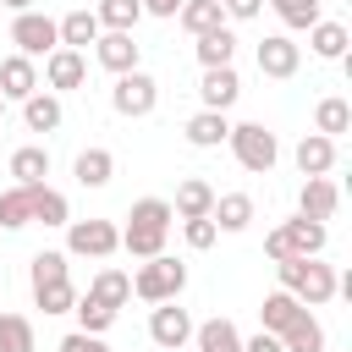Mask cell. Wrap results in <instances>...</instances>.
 Segmentation results:
<instances>
[{
    "label": "cell",
    "mask_w": 352,
    "mask_h": 352,
    "mask_svg": "<svg viewBox=\"0 0 352 352\" xmlns=\"http://www.w3.org/2000/svg\"><path fill=\"white\" fill-rule=\"evenodd\" d=\"M182 292H187V264H182V258H170V253L143 258V264H138V275H132V297H143L148 308H154V302H176Z\"/></svg>",
    "instance_id": "2"
},
{
    "label": "cell",
    "mask_w": 352,
    "mask_h": 352,
    "mask_svg": "<svg viewBox=\"0 0 352 352\" xmlns=\"http://www.w3.org/2000/svg\"><path fill=\"white\" fill-rule=\"evenodd\" d=\"M280 231H286V242H292V258H319L324 242H330V231H324L319 220H302V214L280 220Z\"/></svg>",
    "instance_id": "17"
},
{
    "label": "cell",
    "mask_w": 352,
    "mask_h": 352,
    "mask_svg": "<svg viewBox=\"0 0 352 352\" xmlns=\"http://www.w3.org/2000/svg\"><path fill=\"white\" fill-rule=\"evenodd\" d=\"M44 82H50V94H72V88L88 82V60L77 50H50L44 55Z\"/></svg>",
    "instance_id": "11"
},
{
    "label": "cell",
    "mask_w": 352,
    "mask_h": 352,
    "mask_svg": "<svg viewBox=\"0 0 352 352\" xmlns=\"http://www.w3.org/2000/svg\"><path fill=\"white\" fill-rule=\"evenodd\" d=\"M297 66H302V44H292L286 33H264L258 38V72L264 77L286 82V77H297Z\"/></svg>",
    "instance_id": "8"
},
{
    "label": "cell",
    "mask_w": 352,
    "mask_h": 352,
    "mask_svg": "<svg viewBox=\"0 0 352 352\" xmlns=\"http://www.w3.org/2000/svg\"><path fill=\"white\" fill-rule=\"evenodd\" d=\"M308 50H314L319 60H341V55H346V28H341V22H324V16H319V22L308 28Z\"/></svg>",
    "instance_id": "31"
},
{
    "label": "cell",
    "mask_w": 352,
    "mask_h": 352,
    "mask_svg": "<svg viewBox=\"0 0 352 352\" xmlns=\"http://www.w3.org/2000/svg\"><path fill=\"white\" fill-rule=\"evenodd\" d=\"M302 314H308V308H302L292 292H280V286H275V292L264 297V308H258V319H264V330H270V336H286Z\"/></svg>",
    "instance_id": "21"
},
{
    "label": "cell",
    "mask_w": 352,
    "mask_h": 352,
    "mask_svg": "<svg viewBox=\"0 0 352 352\" xmlns=\"http://www.w3.org/2000/svg\"><path fill=\"white\" fill-rule=\"evenodd\" d=\"M88 297L121 314V308L132 302V275H126V270H116V264H104V270H99V275L88 280Z\"/></svg>",
    "instance_id": "18"
},
{
    "label": "cell",
    "mask_w": 352,
    "mask_h": 352,
    "mask_svg": "<svg viewBox=\"0 0 352 352\" xmlns=\"http://www.w3.org/2000/svg\"><path fill=\"white\" fill-rule=\"evenodd\" d=\"M94 16H99L104 33H132V28L143 22V0H99Z\"/></svg>",
    "instance_id": "29"
},
{
    "label": "cell",
    "mask_w": 352,
    "mask_h": 352,
    "mask_svg": "<svg viewBox=\"0 0 352 352\" xmlns=\"http://www.w3.org/2000/svg\"><path fill=\"white\" fill-rule=\"evenodd\" d=\"M336 209H341V187H336L330 176H302V192H297V214L324 226Z\"/></svg>",
    "instance_id": "10"
},
{
    "label": "cell",
    "mask_w": 352,
    "mask_h": 352,
    "mask_svg": "<svg viewBox=\"0 0 352 352\" xmlns=\"http://www.w3.org/2000/svg\"><path fill=\"white\" fill-rule=\"evenodd\" d=\"M0 352H38V336H33L28 314H0Z\"/></svg>",
    "instance_id": "32"
},
{
    "label": "cell",
    "mask_w": 352,
    "mask_h": 352,
    "mask_svg": "<svg viewBox=\"0 0 352 352\" xmlns=\"http://www.w3.org/2000/svg\"><path fill=\"white\" fill-rule=\"evenodd\" d=\"M72 314H77V330H82V336H104V330L116 324V308H104V302H94L88 292H77V302H72Z\"/></svg>",
    "instance_id": "34"
},
{
    "label": "cell",
    "mask_w": 352,
    "mask_h": 352,
    "mask_svg": "<svg viewBox=\"0 0 352 352\" xmlns=\"http://www.w3.org/2000/svg\"><path fill=\"white\" fill-rule=\"evenodd\" d=\"M292 160H297V170H302V176H330V170H336V143H330V138H319V132H308V138H297Z\"/></svg>",
    "instance_id": "15"
},
{
    "label": "cell",
    "mask_w": 352,
    "mask_h": 352,
    "mask_svg": "<svg viewBox=\"0 0 352 352\" xmlns=\"http://www.w3.org/2000/svg\"><path fill=\"white\" fill-rule=\"evenodd\" d=\"M72 176H77V187H110L116 154H110V148H82V154L72 160Z\"/></svg>",
    "instance_id": "23"
},
{
    "label": "cell",
    "mask_w": 352,
    "mask_h": 352,
    "mask_svg": "<svg viewBox=\"0 0 352 352\" xmlns=\"http://www.w3.org/2000/svg\"><path fill=\"white\" fill-rule=\"evenodd\" d=\"M242 352H286V346H280V336L258 330V336H242Z\"/></svg>",
    "instance_id": "44"
},
{
    "label": "cell",
    "mask_w": 352,
    "mask_h": 352,
    "mask_svg": "<svg viewBox=\"0 0 352 352\" xmlns=\"http://www.w3.org/2000/svg\"><path fill=\"white\" fill-rule=\"evenodd\" d=\"M33 226V187H6L0 192V231Z\"/></svg>",
    "instance_id": "30"
},
{
    "label": "cell",
    "mask_w": 352,
    "mask_h": 352,
    "mask_svg": "<svg viewBox=\"0 0 352 352\" xmlns=\"http://www.w3.org/2000/svg\"><path fill=\"white\" fill-rule=\"evenodd\" d=\"M280 346H286V352H324V324H319L314 314H302V319L280 336Z\"/></svg>",
    "instance_id": "36"
},
{
    "label": "cell",
    "mask_w": 352,
    "mask_h": 352,
    "mask_svg": "<svg viewBox=\"0 0 352 352\" xmlns=\"http://www.w3.org/2000/svg\"><path fill=\"white\" fill-rule=\"evenodd\" d=\"M160 104V82L138 66V72H121L116 77V88H110V110L116 116H126V121H138V116H148Z\"/></svg>",
    "instance_id": "5"
},
{
    "label": "cell",
    "mask_w": 352,
    "mask_h": 352,
    "mask_svg": "<svg viewBox=\"0 0 352 352\" xmlns=\"http://www.w3.org/2000/svg\"><path fill=\"white\" fill-rule=\"evenodd\" d=\"M198 99H204V110H231L236 99H242V77H236V66H209L204 72V82H198Z\"/></svg>",
    "instance_id": "12"
},
{
    "label": "cell",
    "mask_w": 352,
    "mask_h": 352,
    "mask_svg": "<svg viewBox=\"0 0 352 352\" xmlns=\"http://www.w3.org/2000/svg\"><path fill=\"white\" fill-rule=\"evenodd\" d=\"M176 22L192 33V38H204V33H214V28H226V11H220V0H182V11H176Z\"/></svg>",
    "instance_id": "26"
},
{
    "label": "cell",
    "mask_w": 352,
    "mask_h": 352,
    "mask_svg": "<svg viewBox=\"0 0 352 352\" xmlns=\"http://www.w3.org/2000/svg\"><path fill=\"white\" fill-rule=\"evenodd\" d=\"M28 94H38V66L28 60V55H6L0 60V99H28Z\"/></svg>",
    "instance_id": "14"
},
{
    "label": "cell",
    "mask_w": 352,
    "mask_h": 352,
    "mask_svg": "<svg viewBox=\"0 0 352 352\" xmlns=\"http://www.w3.org/2000/svg\"><path fill=\"white\" fill-rule=\"evenodd\" d=\"M55 33H60V50H77V55H82L104 28H99V16H94V11H82V6H77V11H66V16L55 22Z\"/></svg>",
    "instance_id": "19"
},
{
    "label": "cell",
    "mask_w": 352,
    "mask_h": 352,
    "mask_svg": "<svg viewBox=\"0 0 352 352\" xmlns=\"http://www.w3.org/2000/svg\"><path fill=\"white\" fill-rule=\"evenodd\" d=\"M0 116H6V99H0Z\"/></svg>",
    "instance_id": "48"
},
{
    "label": "cell",
    "mask_w": 352,
    "mask_h": 352,
    "mask_svg": "<svg viewBox=\"0 0 352 352\" xmlns=\"http://www.w3.org/2000/svg\"><path fill=\"white\" fill-rule=\"evenodd\" d=\"M11 44H16V55L38 60V55L60 50V33H55V22L44 11H22V16H11Z\"/></svg>",
    "instance_id": "6"
},
{
    "label": "cell",
    "mask_w": 352,
    "mask_h": 352,
    "mask_svg": "<svg viewBox=\"0 0 352 352\" xmlns=\"http://www.w3.org/2000/svg\"><path fill=\"white\" fill-rule=\"evenodd\" d=\"M226 143H231L236 165H242V170H253V176H270V170H275V160H280V143H275V132H270L264 121H236Z\"/></svg>",
    "instance_id": "3"
},
{
    "label": "cell",
    "mask_w": 352,
    "mask_h": 352,
    "mask_svg": "<svg viewBox=\"0 0 352 352\" xmlns=\"http://www.w3.org/2000/svg\"><path fill=\"white\" fill-rule=\"evenodd\" d=\"M264 253H270L275 264H280V258H292V242H286V231H280V226H275V231L264 236Z\"/></svg>",
    "instance_id": "45"
},
{
    "label": "cell",
    "mask_w": 352,
    "mask_h": 352,
    "mask_svg": "<svg viewBox=\"0 0 352 352\" xmlns=\"http://www.w3.org/2000/svg\"><path fill=\"white\" fill-rule=\"evenodd\" d=\"M121 248L116 220H66V258H110Z\"/></svg>",
    "instance_id": "4"
},
{
    "label": "cell",
    "mask_w": 352,
    "mask_h": 352,
    "mask_svg": "<svg viewBox=\"0 0 352 352\" xmlns=\"http://www.w3.org/2000/svg\"><path fill=\"white\" fill-rule=\"evenodd\" d=\"M275 275H280V292H292L302 308H324L336 297V280H341L336 264H324V258H280Z\"/></svg>",
    "instance_id": "1"
},
{
    "label": "cell",
    "mask_w": 352,
    "mask_h": 352,
    "mask_svg": "<svg viewBox=\"0 0 352 352\" xmlns=\"http://www.w3.org/2000/svg\"><path fill=\"white\" fill-rule=\"evenodd\" d=\"M28 280H33V292H38V286H55V280H72V275H66V253H55V248L33 253V264H28Z\"/></svg>",
    "instance_id": "37"
},
{
    "label": "cell",
    "mask_w": 352,
    "mask_h": 352,
    "mask_svg": "<svg viewBox=\"0 0 352 352\" xmlns=\"http://www.w3.org/2000/svg\"><path fill=\"white\" fill-rule=\"evenodd\" d=\"M121 248H126L132 258H160V253H165V231H160V226H132V220H126Z\"/></svg>",
    "instance_id": "33"
},
{
    "label": "cell",
    "mask_w": 352,
    "mask_h": 352,
    "mask_svg": "<svg viewBox=\"0 0 352 352\" xmlns=\"http://www.w3.org/2000/svg\"><path fill=\"white\" fill-rule=\"evenodd\" d=\"M126 220H132V226H160V231H170L176 214H170V198H138V204L126 209Z\"/></svg>",
    "instance_id": "38"
},
{
    "label": "cell",
    "mask_w": 352,
    "mask_h": 352,
    "mask_svg": "<svg viewBox=\"0 0 352 352\" xmlns=\"http://www.w3.org/2000/svg\"><path fill=\"white\" fill-rule=\"evenodd\" d=\"M209 220H214V231H248L253 226V198L248 192H214Z\"/></svg>",
    "instance_id": "20"
},
{
    "label": "cell",
    "mask_w": 352,
    "mask_h": 352,
    "mask_svg": "<svg viewBox=\"0 0 352 352\" xmlns=\"http://www.w3.org/2000/svg\"><path fill=\"white\" fill-rule=\"evenodd\" d=\"M22 121H28V132H55V126L66 121V110H60V99L44 88V94H28V99H22Z\"/></svg>",
    "instance_id": "25"
},
{
    "label": "cell",
    "mask_w": 352,
    "mask_h": 352,
    "mask_svg": "<svg viewBox=\"0 0 352 352\" xmlns=\"http://www.w3.org/2000/svg\"><path fill=\"white\" fill-rule=\"evenodd\" d=\"M182 236H187V248L192 253H204V248H214V220H182Z\"/></svg>",
    "instance_id": "41"
},
{
    "label": "cell",
    "mask_w": 352,
    "mask_h": 352,
    "mask_svg": "<svg viewBox=\"0 0 352 352\" xmlns=\"http://www.w3.org/2000/svg\"><path fill=\"white\" fill-rule=\"evenodd\" d=\"M148 341H154L160 352H182V346L192 341V314H187L182 302H154V314H148Z\"/></svg>",
    "instance_id": "7"
},
{
    "label": "cell",
    "mask_w": 352,
    "mask_h": 352,
    "mask_svg": "<svg viewBox=\"0 0 352 352\" xmlns=\"http://www.w3.org/2000/svg\"><path fill=\"white\" fill-rule=\"evenodd\" d=\"M270 6L286 28H314L319 22V0H270Z\"/></svg>",
    "instance_id": "40"
},
{
    "label": "cell",
    "mask_w": 352,
    "mask_h": 352,
    "mask_svg": "<svg viewBox=\"0 0 352 352\" xmlns=\"http://www.w3.org/2000/svg\"><path fill=\"white\" fill-rule=\"evenodd\" d=\"M314 132H319V138H330V143H336L341 132H352V104H346V99H336V94H330V99H319V104H314Z\"/></svg>",
    "instance_id": "28"
},
{
    "label": "cell",
    "mask_w": 352,
    "mask_h": 352,
    "mask_svg": "<svg viewBox=\"0 0 352 352\" xmlns=\"http://www.w3.org/2000/svg\"><path fill=\"white\" fill-rule=\"evenodd\" d=\"M182 132H187V143H192V148H220V143L231 138V121H226L220 110H198V116H187V126H182Z\"/></svg>",
    "instance_id": "22"
},
{
    "label": "cell",
    "mask_w": 352,
    "mask_h": 352,
    "mask_svg": "<svg viewBox=\"0 0 352 352\" xmlns=\"http://www.w3.org/2000/svg\"><path fill=\"white\" fill-rule=\"evenodd\" d=\"M94 60H99L110 77H121V72H138L143 44H138L132 33H99V38H94Z\"/></svg>",
    "instance_id": "9"
},
{
    "label": "cell",
    "mask_w": 352,
    "mask_h": 352,
    "mask_svg": "<svg viewBox=\"0 0 352 352\" xmlns=\"http://www.w3.org/2000/svg\"><path fill=\"white\" fill-rule=\"evenodd\" d=\"M33 220H44V226H66V220H72L66 192H55L50 182H44V187H33Z\"/></svg>",
    "instance_id": "35"
},
{
    "label": "cell",
    "mask_w": 352,
    "mask_h": 352,
    "mask_svg": "<svg viewBox=\"0 0 352 352\" xmlns=\"http://www.w3.org/2000/svg\"><path fill=\"white\" fill-rule=\"evenodd\" d=\"M60 352H110V341H104V336H82V330H72V336L60 341Z\"/></svg>",
    "instance_id": "42"
},
{
    "label": "cell",
    "mask_w": 352,
    "mask_h": 352,
    "mask_svg": "<svg viewBox=\"0 0 352 352\" xmlns=\"http://www.w3.org/2000/svg\"><path fill=\"white\" fill-rule=\"evenodd\" d=\"M209 209H214V187H209L204 176H187V182L176 187L170 214H176V220H209Z\"/></svg>",
    "instance_id": "16"
},
{
    "label": "cell",
    "mask_w": 352,
    "mask_h": 352,
    "mask_svg": "<svg viewBox=\"0 0 352 352\" xmlns=\"http://www.w3.org/2000/svg\"><path fill=\"white\" fill-rule=\"evenodd\" d=\"M0 6H6V11H16V16H22V11H33V0H0Z\"/></svg>",
    "instance_id": "47"
},
{
    "label": "cell",
    "mask_w": 352,
    "mask_h": 352,
    "mask_svg": "<svg viewBox=\"0 0 352 352\" xmlns=\"http://www.w3.org/2000/svg\"><path fill=\"white\" fill-rule=\"evenodd\" d=\"M220 11H226L231 22H253V16L264 11V0H220Z\"/></svg>",
    "instance_id": "43"
},
{
    "label": "cell",
    "mask_w": 352,
    "mask_h": 352,
    "mask_svg": "<svg viewBox=\"0 0 352 352\" xmlns=\"http://www.w3.org/2000/svg\"><path fill=\"white\" fill-rule=\"evenodd\" d=\"M143 11H148V16H176L182 0H143Z\"/></svg>",
    "instance_id": "46"
},
{
    "label": "cell",
    "mask_w": 352,
    "mask_h": 352,
    "mask_svg": "<svg viewBox=\"0 0 352 352\" xmlns=\"http://www.w3.org/2000/svg\"><path fill=\"white\" fill-rule=\"evenodd\" d=\"M6 170H11V187H44V176H50V148H44V143H22V148L6 160Z\"/></svg>",
    "instance_id": "13"
},
{
    "label": "cell",
    "mask_w": 352,
    "mask_h": 352,
    "mask_svg": "<svg viewBox=\"0 0 352 352\" xmlns=\"http://www.w3.org/2000/svg\"><path fill=\"white\" fill-rule=\"evenodd\" d=\"M192 346L198 352H242V330L231 319H204V324H192Z\"/></svg>",
    "instance_id": "24"
},
{
    "label": "cell",
    "mask_w": 352,
    "mask_h": 352,
    "mask_svg": "<svg viewBox=\"0 0 352 352\" xmlns=\"http://www.w3.org/2000/svg\"><path fill=\"white\" fill-rule=\"evenodd\" d=\"M192 50H198V66H204V72H209V66H231V60H236V33H231V28H214V33L192 38Z\"/></svg>",
    "instance_id": "27"
},
{
    "label": "cell",
    "mask_w": 352,
    "mask_h": 352,
    "mask_svg": "<svg viewBox=\"0 0 352 352\" xmlns=\"http://www.w3.org/2000/svg\"><path fill=\"white\" fill-rule=\"evenodd\" d=\"M33 302H38L44 314H72V302H77V286H72V280H55V286H38V292H33Z\"/></svg>",
    "instance_id": "39"
}]
</instances>
